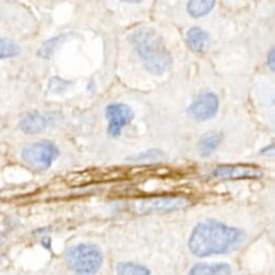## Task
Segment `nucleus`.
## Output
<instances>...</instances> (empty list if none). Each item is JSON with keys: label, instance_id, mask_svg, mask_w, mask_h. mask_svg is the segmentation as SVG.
<instances>
[{"label": "nucleus", "instance_id": "20e7f679", "mask_svg": "<svg viewBox=\"0 0 275 275\" xmlns=\"http://www.w3.org/2000/svg\"><path fill=\"white\" fill-rule=\"evenodd\" d=\"M188 205L189 200L184 196L164 195L137 200L132 205V208L137 214L169 213L184 209Z\"/></svg>", "mask_w": 275, "mask_h": 275}, {"label": "nucleus", "instance_id": "0eeeda50", "mask_svg": "<svg viewBox=\"0 0 275 275\" xmlns=\"http://www.w3.org/2000/svg\"><path fill=\"white\" fill-rule=\"evenodd\" d=\"M219 98L212 92L199 95L188 107V114L198 121H206L217 115Z\"/></svg>", "mask_w": 275, "mask_h": 275}, {"label": "nucleus", "instance_id": "9b49d317", "mask_svg": "<svg viewBox=\"0 0 275 275\" xmlns=\"http://www.w3.org/2000/svg\"><path fill=\"white\" fill-rule=\"evenodd\" d=\"M223 140V132H209V133L203 135L198 142V150L200 155L206 158V156L212 155L217 150Z\"/></svg>", "mask_w": 275, "mask_h": 275}, {"label": "nucleus", "instance_id": "9d476101", "mask_svg": "<svg viewBox=\"0 0 275 275\" xmlns=\"http://www.w3.org/2000/svg\"><path fill=\"white\" fill-rule=\"evenodd\" d=\"M186 39L191 50L198 53L206 52L210 46V38L208 34L200 27L190 28L187 33Z\"/></svg>", "mask_w": 275, "mask_h": 275}, {"label": "nucleus", "instance_id": "2eb2a0df", "mask_svg": "<svg viewBox=\"0 0 275 275\" xmlns=\"http://www.w3.org/2000/svg\"><path fill=\"white\" fill-rule=\"evenodd\" d=\"M21 52V48L16 41L7 38H0V60L17 56Z\"/></svg>", "mask_w": 275, "mask_h": 275}, {"label": "nucleus", "instance_id": "6ab92c4d", "mask_svg": "<svg viewBox=\"0 0 275 275\" xmlns=\"http://www.w3.org/2000/svg\"><path fill=\"white\" fill-rule=\"evenodd\" d=\"M268 65L269 67L271 68V70H274L275 67V52H274V48H271V50L269 51L268 53Z\"/></svg>", "mask_w": 275, "mask_h": 275}, {"label": "nucleus", "instance_id": "dca6fc26", "mask_svg": "<svg viewBox=\"0 0 275 275\" xmlns=\"http://www.w3.org/2000/svg\"><path fill=\"white\" fill-rule=\"evenodd\" d=\"M164 156L165 155L163 154V151L159 149H149L147 151L140 152L138 155L129 156V158H126V160L132 162H155L164 159Z\"/></svg>", "mask_w": 275, "mask_h": 275}, {"label": "nucleus", "instance_id": "f8f14e48", "mask_svg": "<svg viewBox=\"0 0 275 275\" xmlns=\"http://www.w3.org/2000/svg\"><path fill=\"white\" fill-rule=\"evenodd\" d=\"M188 275H232V269L228 263H198Z\"/></svg>", "mask_w": 275, "mask_h": 275}, {"label": "nucleus", "instance_id": "423d86ee", "mask_svg": "<svg viewBox=\"0 0 275 275\" xmlns=\"http://www.w3.org/2000/svg\"><path fill=\"white\" fill-rule=\"evenodd\" d=\"M105 116L108 121V134L111 137H119L124 127L134 119V112L132 108L122 103L108 105Z\"/></svg>", "mask_w": 275, "mask_h": 275}, {"label": "nucleus", "instance_id": "39448f33", "mask_svg": "<svg viewBox=\"0 0 275 275\" xmlns=\"http://www.w3.org/2000/svg\"><path fill=\"white\" fill-rule=\"evenodd\" d=\"M58 156V149L49 140L36 141L25 147L22 151V159L38 171H47Z\"/></svg>", "mask_w": 275, "mask_h": 275}, {"label": "nucleus", "instance_id": "7ed1b4c3", "mask_svg": "<svg viewBox=\"0 0 275 275\" xmlns=\"http://www.w3.org/2000/svg\"><path fill=\"white\" fill-rule=\"evenodd\" d=\"M65 260L67 267L77 275H95L103 266L104 256L95 244L81 243L67 250Z\"/></svg>", "mask_w": 275, "mask_h": 275}, {"label": "nucleus", "instance_id": "ddd939ff", "mask_svg": "<svg viewBox=\"0 0 275 275\" xmlns=\"http://www.w3.org/2000/svg\"><path fill=\"white\" fill-rule=\"evenodd\" d=\"M215 3L214 0H192L187 4V11L192 17H202L212 11Z\"/></svg>", "mask_w": 275, "mask_h": 275}, {"label": "nucleus", "instance_id": "a211bd4d", "mask_svg": "<svg viewBox=\"0 0 275 275\" xmlns=\"http://www.w3.org/2000/svg\"><path fill=\"white\" fill-rule=\"evenodd\" d=\"M69 86V81L61 79V78L58 77H54L50 80V82H49V90L53 93H56V94H60V93L65 91Z\"/></svg>", "mask_w": 275, "mask_h": 275}, {"label": "nucleus", "instance_id": "1a4fd4ad", "mask_svg": "<svg viewBox=\"0 0 275 275\" xmlns=\"http://www.w3.org/2000/svg\"><path fill=\"white\" fill-rule=\"evenodd\" d=\"M46 118L38 111H29L22 117L19 127L26 134H39L46 130Z\"/></svg>", "mask_w": 275, "mask_h": 275}, {"label": "nucleus", "instance_id": "f03ea898", "mask_svg": "<svg viewBox=\"0 0 275 275\" xmlns=\"http://www.w3.org/2000/svg\"><path fill=\"white\" fill-rule=\"evenodd\" d=\"M131 45L138 54L144 67L154 75H162L169 69L173 58L163 39L155 29L137 28L129 37Z\"/></svg>", "mask_w": 275, "mask_h": 275}, {"label": "nucleus", "instance_id": "4468645a", "mask_svg": "<svg viewBox=\"0 0 275 275\" xmlns=\"http://www.w3.org/2000/svg\"><path fill=\"white\" fill-rule=\"evenodd\" d=\"M117 275H150V270L135 262H121L117 266Z\"/></svg>", "mask_w": 275, "mask_h": 275}, {"label": "nucleus", "instance_id": "f3484780", "mask_svg": "<svg viewBox=\"0 0 275 275\" xmlns=\"http://www.w3.org/2000/svg\"><path fill=\"white\" fill-rule=\"evenodd\" d=\"M62 39H63L62 36H58V37H54V38L50 39V40L46 41L41 46V48L39 49L38 56H40L41 58H47V60H49V58H50L53 55L54 52H55V49L57 48L58 43L61 42Z\"/></svg>", "mask_w": 275, "mask_h": 275}, {"label": "nucleus", "instance_id": "6e6552de", "mask_svg": "<svg viewBox=\"0 0 275 275\" xmlns=\"http://www.w3.org/2000/svg\"><path fill=\"white\" fill-rule=\"evenodd\" d=\"M215 178L223 179H260L263 177V171L255 165L237 164L222 165L213 171Z\"/></svg>", "mask_w": 275, "mask_h": 275}, {"label": "nucleus", "instance_id": "f257e3e1", "mask_svg": "<svg viewBox=\"0 0 275 275\" xmlns=\"http://www.w3.org/2000/svg\"><path fill=\"white\" fill-rule=\"evenodd\" d=\"M244 239L243 230L217 220H206L193 228L188 247L194 256L205 258L233 252L243 243Z\"/></svg>", "mask_w": 275, "mask_h": 275}]
</instances>
